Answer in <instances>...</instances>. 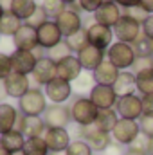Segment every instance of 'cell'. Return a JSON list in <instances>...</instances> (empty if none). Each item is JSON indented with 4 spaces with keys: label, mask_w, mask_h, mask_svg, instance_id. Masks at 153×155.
I'll use <instances>...</instances> for the list:
<instances>
[{
    "label": "cell",
    "mask_w": 153,
    "mask_h": 155,
    "mask_svg": "<svg viewBox=\"0 0 153 155\" xmlns=\"http://www.w3.org/2000/svg\"><path fill=\"white\" fill-rule=\"evenodd\" d=\"M33 79H34V83L36 85H49L54 78H58V67H56V61H52L49 56H45V58H41L38 60V63H36V67H34V71H33Z\"/></svg>",
    "instance_id": "18"
},
{
    "label": "cell",
    "mask_w": 153,
    "mask_h": 155,
    "mask_svg": "<svg viewBox=\"0 0 153 155\" xmlns=\"http://www.w3.org/2000/svg\"><path fill=\"white\" fill-rule=\"evenodd\" d=\"M5 97H7V92H5V85H4V81H0V103H2Z\"/></svg>",
    "instance_id": "49"
},
{
    "label": "cell",
    "mask_w": 153,
    "mask_h": 155,
    "mask_svg": "<svg viewBox=\"0 0 153 155\" xmlns=\"http://www.w3.org/2000/svg\"><path fill=\"white\" fill-rule=\"evenodd\" d=\"M150 152H151V155H153V139H151V148H150Z\"/></svg>",
    "instance_id": "55"
},
{
    "label": "cell",
    "mask_w": 153,
    "mask_h": 155,
    "mask_svg": "<svg viewBox=\"0 0 153 155\" xmlns=\"http://www.w3.org/2000/svg\"><path fill=\"white\" fill-rule=\"evenodd\" d=\"M13 43L18 51H34L38 47V29L24 24L13 36Z\"/></svg>",
    "instance_id": "21"
},
{
    "label": "cell",
    "mask_w": 153,
    "mask_h": 155,
    "mask_svg": "<svg viewBox=\"0 0 153 155\" xmlns=\"http://www.w3.org/2000/svg\"><path fill=\"white\" fill-rule=\"evenodd\" d=\"M101 155H103V153H101Z\"/></svg>",
    "instance_id": "59"
},
{
    "label": "cell",
    "mask_w": 153,
    "mask_h": 155,
    "mask_svg": "<svg viewBox=\"0 0 153 155\" xmlns=\"http://www.w3.org/2000/svg\"><path fill=\"white\" fill-rule=\"evenodd\" d=\"M20 117V112L9 105V103H0V135L15 130L16 126V121Z\"/></svg>",
    "instance_id": "24"
},
{
    "label": "cell",
    "mask_w": 153,
    "mask_h": 155,
    "mask_svg": "<svg viewBox=\"0 0 153 155\" xmlns=\"http://www.w3.org/2000/svg\"><path fill=\"white\" fill-rule=\"evenodd\" d=\"M63 2H65V4H67V5H70V4H76L77 0H63Z\"/></svg>",
    "instance_id": "54"
},
{
    "label": "cell",
    "mask_w": 153,
    "mask_h": 155,
    "mask_svg": "<svg viewBox=\"0 0 153 155\" xmlns=\"http://www.w3.org/2000/svg\"><path fill=\"white\" fill-rule=\"evenodd\" d=\"M119 119H121V117H119V114H117L115 108H106V110H99L97 119H96L94 124H96L99 130H103V132H106V134H112Z\"/></svg>",
    "instance_id": "28"
},
{
    "label": "cell",
    "mask_w": 153,
    "mask_h": 155,
    "mask_svg": "<svg viewBox=\"0 0 153 155\" xmlns=\"http://www.w3.org/2000/svg\"><path fill=\"white\" fill-rule=\"evenodd\" d=\"M65 38H63V35H61V31L54 20H49L41 27H38V45L43 47L45 51L52 49L54 45H58Z\"/></svg>",
    "instance_id": "16"
},
{
    "label": "cell",
    "mask_w": 153,
    "mask_h": 155,
    "mask_svg": "<svg viewBox=\"0 0 153 155\" xmlns=\"http://www.w3.org/2000/svg\"><path fill=\"white\" fill-rule=\"evenodd\" d=\"M139 5H141L142 9H146L148 15H153V0H141Z\"/></svg>",
    "instance_id": "48"
},
{
    "label": "cell",
    "mask_w": 153,
    "mask_h": 155,
    "mask_svg": "<svg viewBox=\"0 0 153 155\" xmlns=\"http://www.w3.org/2000/svg\"><path fill=\"white\" fill-rule=\"evenodd\" d=\"M43 139L50 152H65L69 148V144L72 143L67 128H47Z\"/></svg>",
    "instance_id": "19"
},
{
    "label": "cell",
    "mask_w": 153,
    "mask_h": 155,
    "mask_svg": "<svg viewBox=\"0 0 153 155\" xmlns=\"http://www.w3.org/2000/svg\"><path fill=\"white\" fill-rule=\"evenodd\" d=\"M45 22H49V16H47V13L43 11V7H41V5H38V9L34 11V15H33L27 22H24V24H27V25H31V27L38 29V27H41Z\"/></svg>",
    "instance_id": "38"
},
{
    "label": "cell",
    "mask_w": 153,
    "mask_h": 155,
    "mask_svg": "<svg viewBox=\"0 0 153 155\" xmlns=\"http://www.w3.org/2000/svg\"><path fill=\"white\" fill-rule=\"evenodd\" d=\"M99 114V108L90 101V97L86 96H77L74 97V101L70 103V116L72 121L77 126H90L96 123Z\"/></svg>",
    "instance_id": "1"
},
{
    "label": "cell",
    "mask_w": 153,
    "mask_h": 155,
    "mask_svg": "<svg viewBox=\"0 0 153 155\" xmlns=\"http://www.w3.org/2000/svg\"><path fill=\"white\" fill-rule=\"evenodd\" d=\"M22 25H24V22L18 16H15L11 11H5L2 20H0V35L2 36H15Z\"/></svg>",
    "instance_id": "29"
},
{
    "label": "cell",
    "mask_w": 153,
    "mask_h": 155,
    "mask_svg": "<svg viewBox=\"0 0 153 155\" xmlns=\"http://www.w3.org/2000/svg\"><path fill=\"white\" fill-rule=\"evenodd\" d=\"M56 67H58V78H61L65 81H70V83H74L77 78L83 74V67H81L76 54H70V56L63 58L61 61L56 63Z\"/></svg>",
    "instance_id": "22"
},
{
    "label": "cell",
    "mask_w": 153,
    "mask_h": 155,
    "mask_svg": "<svg viewBox=\"0 0 153 155\" xmlns=\"http://www.w3.org/2000/svg\"><path fill=\"white\" fill-rule=\"evenodd\" d=\"M15 130H20L25 139H33V137H43L47 132V124L41 116H24L20 114Z\"/></svg>",
    "instance_id": "10"
},
{
    "label": "cell",
    "mask_w": 153,
    "mask_h": 155,
    "mask_svg": "<svg viewBox=\"0 0 153 155\" xmlns=\"http://www.w3.org/2000/svg\"><path fill=\"white\" fill-rule=\"evenodd\" d=\"M153 69V56L151 58H137L135 63L132 65V72L137 74V72H142V71H148Z\"/></svg>",
    "instance_id": "42"
},
{
    "label": "cell",
    "mask_w": 153,
    "mask_h": 155,
    "mask_svg": "<svg viewBox=\"0 0 153 155\" xmlns=\"http://www.w3.org/2000/svg\"><path fill=\"white\" fill-rule=\"evenodd\" d=\"M114 35L117 41H124V43H133L135 40L142 35V25L139 22H135L133 18H130L128 15H122L121 20L114 25Z\"/></svg>",
    "instance_id": "7"
},
{
    "label": "cell",
    "mask_w": 153,
    "mask_h": 155,
    "mask_svg": "<svg viewBox=\"0 0 153 155\" xmlns=\"http://www.w3.org/2000/svg\"><path fill=\"white\" fill-rule=\"evenodd\" d=\"M65 41H67V45L70 47L72 54H77V52L83 51L86 45H90V41H88V35H86V29H85V27L79 29L77 33H74L72 36H67Z\"/></svg>",
    "instance_id": "33"
},
{
    "label": "cell",
    "mask_w": 153,
    "mask_h": 155,
    "mask_svg": "<svg viewBox=\"0 0 153 155\" xmlns=\"http://www.w3.org/2000/svg\"><path fill=\"white\" fill-rule=\"evenodd\" d=\"M119 74H121V71L115 67L114 63H110L108 60H105V61L92 72L94 81H96L97 85H110V87H114V83L117 81Z\"/></svg>",
    "instance_id": "23"
},
{
    "label": "cell",
    "mask_w": 153,
    "mask_h": 155,
    "mask_svg": "<svg viewBox=\"0 0 153 155\" xmlns=\"http://www.w3.org/2000/svg\"><path fill=\"white\" fill-rule=\"evenodd\" d=\"M41 117H43L47 128H67L69 123L72 121L70 107H67V105H49Z\"/></svg>",
    "instance_id": "12"
},
{
    "label": "cell",
    "mask_w": 153,
    "mask_h": 155,
    "mask_svg": "<svg viewBox=\"0 0 153 155\" xmlns=\"http://www.w3.org/2000/svg\"><path fill=\"white\" fill-rule=\"evenodd\" d=\"M63 35V38L67 36H72L74 33H77L79 29H83V18H81V13L77 11H72V9H65L56 20H54Z\"/></svg>",
    "instance_id": "13"
},
{
    "label": "cell",
    "mask_w": 153,
    "mask_h": 155,
    "mask_svg": "<svg viewBox=\"0 0 153 155\" xmlns=\"http://www.w3.org/2000/svg\"><path fill=\"white\" fill-rule=\"evenodd\" d=\"M65 152H67V155H94V150L83 139H74Z\"/></svg>",
    "instance_id": "37"
},
{
    "label": "cell",
    "mask_w": 153,
    "mask_h": 155,
    "mask_svg": "<svg viewBox=\"0 0 153 155\" xmlns=\"http://www.w3.org/2000/svg\"><path fill=\"white\" fill-rule=\"evenodd\" d=\"M121 16H122V9L115 2H103V5L94 13V22L114 29V25L121 20Z\"/></svg>",
    "instance_id": "20"
},
{
    "label": "cell",
    "mask_w": 153,
    "mask_h": 155,
    "mask_svg": "<svg viewBox=\"0 0 153 155\" xmlns=\"http://www.w3.org/2000/svg\"><path fill=\"white\" fill-rule=\"evenodd\" d=\"M103 2H105V0H77L81 11H85V13H92V15L103 5Z\"/></svg>",
    "instance_id": "43"
},
{
    "label": "cell",
    "mask_w": 153,
    "mask_h": 155,
    "mask_svg": "<svg viewBox=\"0 0 153 155\" xmlns=\"http://www.w3.org/2000/svg\"><path fill=\"white\" fill-rule=\"evenodd\" d=\"M72 54V51H70V47L67 45V41L63 40V41H60L58 45H54L52 49H49L47 51V56L52 60V61H61L63 58H67V56H70Z\"/></svg>",
    "instance_id": "36"
},
{
    "label": "cell",
    "mask_w": 153,
    "mask_h": 155,
    "mask_svg": "<svg viewBox=\"0 0 153 155\" xmlns=\"http://www.w3.org/2000/svg\"><path fill=\"white\" fill-rule=\"evenodd\" d=\"M0 40H2V35H0Z\"/></svg>",
    "instance_id": "57"
},
{
    "label": "cell",
    "mask_w": 153,
    "mask_h": 155,
    "mask_svg": "<svg viewBox=\"0 0 153 155\" xmlns=\"http://www.w3.org/2000/svg\"><path fill=\"white\" fill-rule=\"evenodd\" d=\"M45 96L52 105H63L72 96V83L61 78H54L49 85H45Z\"/></svg>",
    "instance_id": "11"
},
{
    "label": "cell",
    "mask_w": 153,
    "mask_h": 155,
    "mask_svg": "<svg viewBox=\"0 0 153 155\" xmlns=\"http://www.w3.org/2000/svg\"><path fill=\"white\" fill-rule=\"evenodd\" d=\"M0 155H13V153H11V152H7V150L0 144Z\"/></svg>",
    "instance_id": "51"
},
{
    "label": "cell",
    "mask_w": 153,
    "mask_h": 155,
    "mask_svg": "<svg viewBox=\"0 0 153 155\" xmlns=\"http://www.w3.org/2000/svg\"><path fill=\"white\" fill-rule=\"evenodd\" d=\"M122 15H128L130 18H133V20H135V22H139L141 25H142V24L148 20V16H150V15L146 13V9H142L141 5H135V7L124 9V11H122Z\"/></svg>",
    "instance_id": "39"
},
{
    "label": "cell",
    "mask_w": 153,
    "mask_h": 155,
    "mask_svg": "<svg viewBox=\"0 0 153 155\" xmlns=\"http://www.w3.org/2000/svg\"><path fill=\"white\" fill-rule=\"evenodd\" d=\"M90 101L99 108V110H106V108H115L119 96L115 94L114 87L110 85H94L92 90L88 92Z\"/></svg>",
    "instance_id": "8"
},
{
    "label": "cell",
    "mask_w": 153,
    "mask_h": 155,
    "mask_svg": "<svg viewBox=\"0 0 153 155\" xmlns=\"http://www.w3.org/2000/svg\"><path fill=\"white\" fill-rule=\"evenodd\" d=\"M106 60L114 63L119 71H132V65L137 60V54L132 47V43L124 41H114L106 49Z\"/></svg>",
    "instance_id": "2"
},
{
    "label": "cell",
    "mask_w": 153,
    "mask_h": 155,
    "mask_svg": "<svg viewBox=\"0 0 153 155\" xmlns=\"http://www.w3.org/2000/svg\"><path fill=\"white\" fill-rule=\"evenodd\" d=\"M94 85H96V81H94L92 72H90V74H88V72H83V74L74 81V87H76L77 90H88V92H90Z\"/></svg>",
    "instance_id": "40"
},
{
    "label": "cell",
    "mask_w": 153,
    "mask_h": 155,
    "mask_svg": "<svg viewBox=\"0 0 153 155\" xmlns=\"http://www.w3.org/2000/svg\"><path fill=\"white\" fill-rule=\"evenodd\" d=\"M38 63V58L33 54V51H15L11 54V65H13V72L29 76L33 74L34 67Z\"/></svg>",
    "instance_id": "15"
},
{
    "label": "cell",
    "mask_w": 153,
    "mask_h": 155,
    "mask_svg": "<svg viewBox=\"0 0 153 155\" xmlns=\"http://www.w3.org/2000/svg\"><path fill=\"white\" fill-rule=\"evenodd\" d=\"M83 71H88V72H94L105 60H106V51L103 49H97L94 45H86L83 51H79L76 54Z\"/></svg>",
    "instance_id": "14"
},
{
    "label": "cell",
    "mask_w": 153,
    "mask_h": 155,
    "mask_svg": "<svg viewBox=\"0 0 153 155\" xmlns=\"http://www.w3.org/2000/svg\"><path fill=\"white\" fill-rule=\"evenodd\" d=\"M141 134V124L139 121H132V119H119L115 124L114 132H112V139L117 144L122 146H130Z\"/></svg>",
    "instance_id": "6"
},
{
    "label": "cell",
    "mask_w": 153,
    "mask_h": 155,
    "mask_svg": "<svg viewBox=\"0 0 153 155\" xmlns=\"http://www.w3.org/2000/svg\"><path fill=\"white\" fill-rule=\"evenodd\" d=\"M114 90L119 97L137 94V83H135V74L132 71H121V74L114 83Z\"/></svg>",
    "instance_id": "25"
},
{
    "label": "cell",
    "mask_w": 153,
    "mask_h": 155,
    "mask_svg": "<svg viewBox=\"0 0 153 155\" xmlns=\"http://www.w3.org/2000/svg\"><path fill=\"white\" fill-rule=\"evenodd\" d=\"M36 9H38L36 0H13L9 11H11L15 16H18L22 22H27V20L34 15Z\"/></svg>",
    "instance_id": "27"
},
{
    "label": "cell",
    "mask_w": 153,
    "mask_h": 155,
    "mask_svg": "<svg viewBox=\"0 0 153 155\" xmlns=\"http://www.w3.org/2000/svg\"><path fill=\"white\" fill-rule=\"evenodd\" d=\"M139 124H141V132L153 139V116H142L139 119Z\"/></svg>",
    "instance_id": "44"
},
{
    "label": "cell",
    "mask_w": 153,
    "mask_h": 155,
    "mask_svg": "<svg viewBox=\"0 0 153 155\" xmlns=\"http://www.w3.org/2000/svg\"><path fill=\"white\" fill-rule=\"evenodd\" d=\"M0 4H2V7H4L5 11H9V9H11V4H13V0H0Z\"/></svg>",
    "instance_id": "50"
},
{
    "label": "cell",
    "mask_w": 153,
    "mask_h": 155,
    "mask_svg": "<svg viewBox=\"0 0 153 155\" xmlns=\"http://www.w3.org/2000/svg\"><path fill=\"white\" fill-rule=\"evenodd\" d=\"M24 155H49L50 150L45 143L43 137H33V139H25L24 144Z\"/></svg>",
    "instance_id": "30"
},
{
    "label": "cell",
    "mask_w": 153,
    "mask_h": 155,
    "mask_svg": "<svg viewBox=\"0 0 153 155\" xmlns=\"http://www.w3.org/2000/svg\"><path fill=\"white\" fill-rule=\"evenodd\" d=\"M115 110L121 119H132V121H139L144 116L142 110V97L139 94H130V96H122L117 99Z\"/></svg>",
    "instance_id": "5"
},
{
    "label": "cell",
    "mask_w": 153,
    "mask_h": 155,
    "mask_svg": "<svg viewBox=\"0 0 153 155\" xmlns=\"http://www.w3.org/2000/svg\"><path fill=\"white\" fill-rule=\"evenodd\" d=\"M4 13H5V9H4L2 4H0V20H2V16H4Z\"/></svg>",
    "instance_id": "53"
},
{
    "label": "cell",
    "mask_w": 153,
    "mask_h": 155,
    "mask_svg": "<svg viewBox=\"0 0 153 155\" xmlns=\"http://www.w3.org/2000/svg\"><path fill=\"white\" fill-rule=\"evenodd\" d=\"M142 35L148 36L150 40H153V15H150L148 20L142 24Z\"/></svg>",
    "instance_id": "46"
},
{
    "label": "cell",
    "mask_w": 153,
    "mask_h": 155,
    "mask_svg": "<svg viewBox=\"0 0 153 155\" xmlns=\"http://www.w3.org/2000/svg\"><path fill=\"white\" fill-rule=\"evenodd\" d=\"M49 155H67V152H50Z\"/></svg>",
    "instance_id": "52"
},
{
    "label": "cell",
    "mask_w": 153,
    "mask_h": 155,
    "mask_svg": "<svg viewBox=\"0 0 153 155\" xmlns=\"http://www.w3.org/2000/svg\"><path fill=\"white\" fill-rule=\"evenodd\" d=\"M13 72V65H11V56L0 52V81H4L5 78Z\"/></svg>",
    "instance_id": "41"
},
{
    "label": "cell",
    "mask_w": 153,
    "mask_h": 155,
    "mask_svg": "<svg viewBox=\"0 0 153 155\" xmlns=\"http://www.w3.org/2000/svg\"><path fill=\"white\" fill-rule=\"evenodd\" d=\"M132 47H133L137 58H151L153 56V40H150L144 35H141L139 38L135 40L132 43Z\"/></svg>",
    "instance_id": "34"
},
{
    "label": "cell",
    "mask_w": 153,
    "mask_h": 155,
    "mask_svg": "<svg viewBox=\"0 0 153 155\" xmlns=\"http://www.w3.org/2000/svg\"><path fill=\"white\" fill-rule=\"evenodd\" d=\"M47 96L40 88H31L24 97L18 99V108L24 116H43L47 110Z\"/></svg>",
    "instance_id": "4"
},
{
    "label": "cell",
    "mask_w": 153,
    "mask_h": 155,
    "mask_svg": "<svg viewBox=\"0 0 153 155\" xmlns=\"http://www.w3.org/2000/svg\"><path fill=\"white\" fill-rule=\"evenodd\" d=\"M141 97H142V110H144V116H153V94L141 96Z\"/></svg>",
    "instance_id": "45"
},
{
    "label": "cell",
    "mask_w": 153,
    "mask_h": 155,
    "mask_svg": "<svg viewBox=\"0 0 153 155\" xmlns=\"http://www.w3.org/2000/svg\"><path fill=\"white\" fill-rule=\"evenodd\" d=\"M86 29V35H88V41L90 45L97 47V49H103L106 51L112 43H114V29L112 27H106V25H101L97 22H92L90 25L85 27Z\"/></svg>",
    "instance_id": "9"
},
{
    "label": "cell",
    "mask_w": 153,
    "mask_h": 155,
    "mask_svg": "<svg viewBox=\"0 0 153 155\" xmlns=\"http://www.w3.org/2000/svg\"><path fill=\"white\" fill-rule=\"evenodd\" d=\"M41 7H43V11L47 13L49 18L56 20V18L67 9V4H65L63 0H43V2H41Z\"/></svg>",
    "instance_id": "35"
},
{
    "label": "cell",
    "mask_w": 153,
    "mask_h": 155,
    "mask_svg": "<svg viewBox=\"0 0 153 155\" xmlns=\"http://www.w3.org/2000/svg\"><path fill=\"white\" fill-rule=\"evenodd\" d=\"M126 155H130V153H126Z\"/></svg>",
    "instance_id": "58"
},
{
    "label": "cell",
    "mask_w": 153,
    "mask_h": 155,
    "mask_svg": "<svg viewBox=\"0 0 153 155\" xmlns=\"http://www.w3.org/2000/svg\"><path fill=\"white\" fill-rule=\"evenodd\" d=\"M77 139H83L94 152L97 153H103V152H108V148L114 144V139H112V134H106L103 130H99L96 124H90V126H79V132H77Z\"/></svg>",
    "instance_id": "3"
},
{
    "label": "cell",
    "mask_w": 153,
    "mask_h": 155,
    "mask_svg": "<svg viewBox=\"0 0 153 155\" xmlns=\"http://www.w3.org/2000/svg\"><path fill=\"white\" fill-rule=\"evenodd\" d=\"M150 148H151V137H148V135H144L141 132L139 137L126 148V153H130V155H151Z\"/></svg>",
    "instance_id": "32"
},
{
    "label": "cell",
    "mask_w": 153,
    "mask_h": 155,
    "mask_svg": "<svg viewBox=\"0 0 153 155\" xmlns=\"http://www.w3.org/2000/svg\"><path fill=\"white\" fill-rule=\"evenodd\" d=\"M115 4L124 11V9H130V7H135V5H139L141 4V0H114Z\"/></svg>",
    "instance_id": "47"
},
{
    "label": "cell",
    "mask_w": 153,
    "mask_h": 155,
    "mask_svg": "<svg viewBox=\"0 0 153 155\" xmlns=\"http://www.w3.org/2000/svg\"><path fill=\"white\" fill-rule=\"evenodd\" d=\"M4 85H5V92L9 97H24L33 87H31V81L29 76H24V74H18V72H11L9 76L4 79Z\"/></svg>",
    "instance_id": "17"
},
{
    "label": "cell",
    "mask_w": 153,
    "mask_h": 155,
    "mask_svg": "<svg viewBox=\"0 0 153 155\" xmlns=\"http://www.w3.org/2000/svg\"><path fill=\"white\" fill-rule=\"evenodd\" d=\"M135 83H137V92H139V96L153 94V69L137 72V74H135Z\"/></svg>",
    "instance_id": "31"
},
{
    "label": "cell",
    "mask_w": 153,
    "mask_h": 155,
    "mask_svg": "<svg viewBox=\"0 0 153 155\" xmlns=\"http://www.w3.org/2000/svg\"><path fill=\"white\" fill-rule=\"evenodd\" d=\"M13 155H24V152H18V153H13Z\"/></svg>",
    "instance_id": "56"
},
{
    "label": "cell",
    "mask_w": 153,
    "mask_h": 155,
    "mask_svg": "<svg viewBox=\"0 0 153 155\" xmlns=\"http://www.w3.org/2000/svg\"><path fill=\"white\" fill-rule=\"evenodd\" d=\"M0 144L11 152V153H18L24 150V144H25V135L20 132V130H11L4 135H0Z\"/></svg>",
    "instance_id": "26"
}]
</instances>
